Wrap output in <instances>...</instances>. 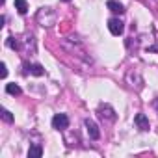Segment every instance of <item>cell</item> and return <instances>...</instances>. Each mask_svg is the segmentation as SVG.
Returning a JSON list of instances; mask_svg holds the SVG:
<instances>
[{
  "label": "cell",
  "mask_w": 158,
  "mask_h": 158,
  "mask_svg": "<svg viewBox=\"0 0 158 158\" xmlns=\"http://www.w3.org/2000/svg\"><path fill=\"white\" fill-rule=\"evenodd\" d=\"M15 8L21 15H24L28 11V4H26V0H15Z\"/></svg>",
  "instance_id": "ba28073f"
},
{
  "label": "cell",
  "mask_w": 158,
  "mask_h": 158,
  "mask_svg": "<svg viewBox=\"0 0 158 158\" xmlns=\"http://www.w3.org/2000/svg\"><path fill=\"white\" fill-rule=\"evenodd\" d=\"M43 154V149L39 147V145H34V147H30V151H28V156H41Z\"/></svg>",
  "instance_id": "30bf717a"
},
{
  "label": "cell",
  "mask_w": 158,
  "mask_h": 158,
  "mask_svg": "<svg viewBox=\"0 0 158 158\" xmlns=\"http://www.w3.org/2000/svg\"><path fill=\"white\" fill-rule=\"evenodd\" d=\"M99 115H101L102 119L106 117V119H110V121L115 119V112H114V108H112L110 104H101V106H99Z\"/></svg>",
  "instance_id": "3957f363"
},
{
  "label": "cell",
  "mask_w": 158,
  "mask_h": 158,
  "mask_svg": "<svg viewBox=\"0 0 158 158\" xmlns=\"http://www.w3.org/2000/svg\"><path fill=\"white\" fill-rule=\"evenodd\" d=\"M8 47H10V48H13V50H19V48H21V43H19V41H15L13 37H10V39H8Z\"/></svg>",
  "instance_id": "8fae6325"
},
{
  "label": "cell",
  "mask_w": 158,
  "mask_h": 158,
  "mask_svg": "<svg viewBox=\"0 0 158 158\" xmlns=\"http://www.w3.org/2000/svg\"><path fill=\"white\" fill-rule=\"evenodd\" d=\"M6 91H8L10 95H21V93H23V89H21L17 84H8V86H6Z\"/></svg>",
  "instance_id": "9c48e42d"
},
{
  "label": "cell",
  "mask_w": 158,
  "mask_h": 158,
  "mask_svg": "<svg viewBox=\"0 0 158 158\" xmlns=\"http://www.w3.org/2000/svg\"><path fill=\"white\" fill-rule=\"evenodd\" d=\"M106 8H108L112 13H119V15H123V13H125V8H123V4H121V2H117V0H108Z\"/></svg>",
  "instance_id": "5b68a950"
},
{
  "label": "cell",
  "mask_w": 158,
  "mask_h": 158,
  "mask_svg": "<svg viewBox=\"0 0 158 158\" xmlns=\"http://www.w3.org/2000/svg\"><path fill=\"white\" fill-rule=\"evenodd\" d=\"M24 67H26V71H28V73H32V74H35V76H43V74H45V69H43L41 65H37V63H35V65L26 63Z\"/></svg>",
  "instance_id": "52a82bcc"
},
{
  "label": "cell",
  "mask_w": 158,
  "mask_h": 158,
  "mask_svg": "<svg viewBox=\"0 0 158 158\" xmlns=\"http://www.w3.org/2000/svg\"><path fill=\"white\" fill-rule=\"evenodd\" d=\"M63 2H71V0H63Z\"/></svg>",
  "instance_id": "9a60e30c"
},
{
  "label": "cell",
  "mask_w": 158,
  "mask_h": 158,
  "mask_svg": "<svg viewBox=\"0 0 158 158\" xmlns=\"http://www.w3.org/2000/svg\"><path fill=\"white\" fill-rule=\"evenodd\" d=\"M0 69H2V78H6V76H8V69H6V63H2V65H0Z\"/></svg>",
  "instance_id": "4fadbf2b"
},
{
  "label": "cell",
  "mask_w": 158,
  "mask_h": 158,
  "mask_svg": "<svg viewBox=\"0 0 158 158\" xmlns=\"http://www.w3.org/2000/svg\"><path fill=\"white\" fill-rule=\"evenodd\" d=\"M86 128H88V134H89V138L91 139H99L101 138V132H99V127L95 125V121H91V119H86Z\"/></svg>",
  "instance_id": "277c9868"
},
{
  "label": "cell",
  "mask_w": 158,
  "mask_h": 158,
  "mask_svg": "<svg viewBox=\"0 0 158 158\" xmlns=\"http://www.w3.org/2000/svg\"><path fill=\"white\" fill-rule=\"evenodd\" d=\"M52 127H54L56 130H65V128L69 127V117H67L65 114H56V115L52 117Z\"/></svg>",
  "instance_id": "6da1fadb"
},
{
  "label": "cell",
  "mask_w": 158,
  "mask_h": 158,
  "mask_svg": "<svg viewBox=\"0 0 158 158\" xmlns=\"http://www.w3.org/2000/svg\"><path fill=\"white\" fill-rule=\"evenodd\" d=\"M2 119H4L6 123H13V115H11V112H8V110H2Z\"/></svg>",
  "instance_id": "7c38bea8"
},
{
  "label": "cell",
  "mask_w": 158,
  "mask_h": 158,
  "mask_svg": "<svg viewBox=\"0 0 158 158\" xmlns=\"http://www.w3.org/2000/svg\"><path fill=\"white\" fill-rule=\"evenodd\" d=\"M147 52H156V54H158V45H152V47H149V48H147Z\"/></svg>",
  "instance_id": "5bb4252c"
},
{
  "label": "cell",
  "mask_w": 158,
  "mask_h": 158,
  "mask_svg": "<svg viewBox=\"0 0 158 158\" xmlns=\"http://www.w3.org/2000/svg\"><path fill=\"white\" fill-rule=\"evenodd\" d=\"M134 121H136V125H138L139 130H149V119H147L145 114H138Z\"/></svg>",
  "instance_id": "8992f818"
},
{
  "label": "cell",
  "mask_w": 158,
  "mask_h": 158,
  "mask_svg": "<svg viewBox=\"0 0 158 158\" xmlns=\"http://www.w3.org/2000/svg\"><path fill=\"white\" fill-rule=\"evenodd\" d=\"M108 28H110V32H112L114 35H121L123 30H125V26H123V23H121L119 19H110V21H108Z\"/></svg>",
  "instance_id": "7a4b0ae2"
}]
</instances>
